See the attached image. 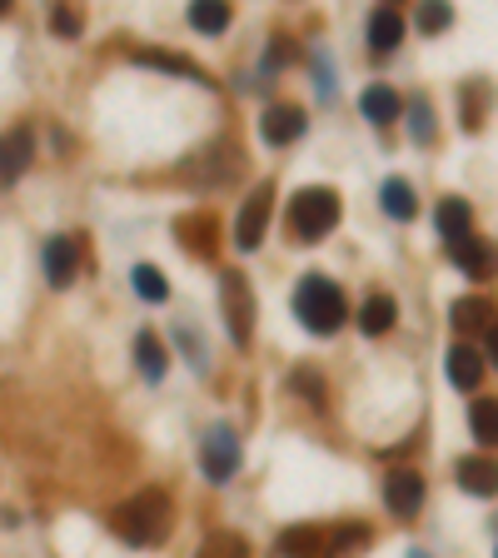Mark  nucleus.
I'll list each match as a JSON object with an SVG mask.
<instances>
[{
  "mask_svg": "<svg viewBox=\"0 0 498 558\" xmlns=\"http://www.w3.org/2000/svg\"><path fill=\"white\" fill-rule=\"evenodd\" d=\"M170 523H175V513H170V494H160V488H140L135 499H125L115 513H110V529L135 548L165 544Z\"/></svg>",
  "mask_w": 498,
  "mask_h": 558,
  "instance_id": "f257e3e1",
  "label": "nucleus"
},
{
  "mask_svg": "<svg viewBox=\"0 0 498 558\" xmlns=\"http://www.w3.org/2000/svg\"><path fill=\"white\" fill-rule=\"evenodd\" d=\"M295 314L314 334H334L345 324V295H339V285H329L324 274H304L295 289Z\"/></svg>",
  "mask_w": 498,
  "mask_h": 558,
  "instance_id": "f03ea898",
  "label": "nucleus"
},
{
  "mask_svg": "<svg viewBox=\"0 0 498 558\" xmlns=\"http://www.w3.org/2000/svg\"><path fill=\"white\" fill-rule=\"evenodd\" d=\"M339 225V195L324 190V185H314V190H299L295 200H289V230H295V239H324L329 230Z\"/></svg>",
  "mask_w": 498,
  "mask_h": 558,
  "instance_id": "7ed1b4c3",
  "label": "nucleus"
},
{
  "mask_svg": "<svg viewBox=\"0 0 498 558\" xmlns=\"http://www.w3.org/2000/svg\"><path fill=\"white\" fill-rule=\"evenodd\" d=\"M200 469H204V479H214V484H225V479L235 474V469H239V439H235V429H210V434H204Z\"/></svg>",
  "mask_w": 498,
  "mask_h": 558,
  "instance_id": "20e7f679",
  "label": "nucleus"
},
{
  "mask_svg": "<svg viewBox=\"0 0 498 558\" xmlns=\"http://www.w3.org/2000/svg\"><path fill=\"white\" fill-rule=\"evenodd\" d=\"M270 190H264V185H260V190H254V195H249V200H245V210H239V225H235V245H239V250H260V245H264V230H270Z\"/></svg>",
  "mask_w": 498,
  "mask_h": 558,
  "instance_id": "39448f33",
  "label": "nucleus"
},
{
  "mask_svg": "<svg viewBox=\"0 0 498 558\" xmlns=\"http://www.w3.org/2000/svg\"><path fill=\"white\" fill-rule=\"evenodd\" d=\"M384 504H389V513H399V519L419 513V504H424V474H419V469H394V474L384 479Z\"/></svg>",
  "mask_w": 498,
  "mask_h": 558,
  "instance_id": "423d86ee",
  "label": "nucleus"
},
{
  "mask_svg": "<svg viewBox=\"0 0 498 558\" xmlns=\"http://www.w3.org/2000/svg\"><path fill=\"white\" fill-rule=\"evenodd\" d=\"M220 295H225L229 334H235V345L245 349V345H249V324H254V309H249V285H245V274H225Z\"/></svg>",
  "mask_w": 498,
  "mask_h": 558,
  "instance_id": "0eeeda50",
  "label": "nucleus"
},
{
  "mask_svg": "<svg viewBox=\"0 0 498 558\" xmlns=\"http://www.w3.org/2000/svg\"><path fill=\"white\" fill-rule=\"evenodd\" d=\"M453 479H459L474 499H494L498 494V459H484V454H469V459H459V469H453Z\"/></svg>",
  "mask_w": 498,
  "mask_h": 558,
  "instance_id": "6e6552de",
  "label": "nucleus"
},
{
  "mask_svg": "<svg viewBox=\"0 0 498 558\" xmlns=\"http://www.w3.org/2000/svg\"><path fill=\"white\" fill-rule=\"evenodd\" d=\"M449 324L459 334H488V330H498V314H494V305H488V299L469 295V299H453V305H449Z\"/></svg>",
  "mask_w": 498,
  "mask_h": 558,
  "instance_id": "1a4fd4ad",
  "label": "nucleus"
},
{
  "mask_svg": "<svg viewBox=\"0 0 498 558\" xmlns=\"http://www.w3.org/2000/svg\"><path fill=\"white\" fill-rule=\"evenodd\" d=\"M304 110L299 106H270L264 110V120H260V131H264V140L270 145H295L299 135H304Z\"/></svg>",
  "mask_w": 498,
  "mask_h": 558,
  "instance_id": "9d476101",
  "label": "nucleus"
},
{
  "mask_svg": "<svg viewBox=\"0 0 498 558\" xmlns=\"http://www.w3.org/2000/svg\"><path fill=\"white\" fill-rule=\"evenodd\" d=\"M449 260L459 264L463 274H474V280H484V274H494L498 250H494V245H488V239L469 235V239H459V245H449Z\"/></svg>",
  "mask_w": 498,
  "mask_h": 558,
  "instance_id": "9b49d317",
  "label": "nucleus"
},
{
  "mask_svg": "<svg viewBox=\"0 0 498 558\" xmlns=\"http://www.w3.org/2000/svg\"><path fill=\"white\" fill-rule=\"evenodd\" d=\"M75 270H80V250H75V239H65V235L46 239V280L50 285L65 289L75 280Z\"/></svg>",
  "mask_w": 498,
  "mask_h": 558,
  "instance_id": "f8f14e48",
  "label": "nucleus"
},
{
  "mask_svg": "<svg viewBox=\"0 0 498 558\" xmlns=\"http://www.w3.org/2000/svg\"><path fill=\"white\" fill-rule=\"evenodd\" d=\"M25 165H30V131L0 135V190H5V185H15Z\"/></svg>",
  "mask_w": 498,
  "mask_h": 558,
  "instance_id": "ddd939ff",
  "label": "nucleus"
},
{
  "mask_svg": "<svg viewBox=\"0 0 498 558\" xmlns=\"http://www.w3.org/2000/svg\"><path fill=\"white\" fill-rule=\"evenodd\" d=\"M399 40H403V21H399L394 5H384V11L369 15V50H374V55H394Z\"/></svg>",
  "mask_w": 498,
  "mask_h": 558,
  "instance_id": "4468645a",
  "label": "nucleus"
},
{
  "mask_svg": "<svg viewBox=\"0 0 498 558\" xmlns=\"http://www.w3.org/2000/svg\"><path fill=\"white\" fill-rule=\"evenodd\" d=\"M444 364H449V384H453V389H478V380H484V355H478V349H469V345H453Z\"/></svg>",
  "mask_w": 498,
  "mask_h": 558,
  "instance_id": "2eb2a0df",
  "label": "nucleus"
},
{
  "mask_svg": "<svg viewBox=\"0 0 498 558\" xmlns=\"http://www.w3.org/2000/svg\"><path fill=\"white\" fill-rule=\"evenodd\" d=\"M439 235L449 239V245H459V239H469V225H474V210H469V200H459V195H449V200H439Z\"/></svg>",
  "mask_w": 498,
  "mask_h": 558,
  "instance_id": "dca6fc26",
  "label": "nucleus"
},
{
  "mask_svg": "<svg viewBox=\"0 0 498 558\" xmlns=\"http://www.w3.org/2000/svg\"><path fill=\"white\" fill-rule=\"evenodd\" d=\"M359 110H364L369 125H389V120H399V96H394L389 85H369L364 96H359Z\"/></svg>",
  "mask_w": 498,
  "mask_h": 558,
  "instance_id": "f3484780",
  "label": "nucleus"
},
{
  "mask_svg": "<svg viewBox=\"0 0 498 558\" xmlns=\"http://www.w3.org/2000/svg\"><path fill=\"white\" fill-rule=\"evenodd\" d=\"M394 320H399V305H394L389 295L364 299V309H359V330H364V334H389Z\"/></svg>",
  "mask_w": 498,
  "mask_h": 558,
  "instance_id": "a211bd4d",
  "label": "nucleus"
},
{
  "mask_svg": "<svg viewBox=\"0 0 498 558\" xmlns=\"http://www.w3.org/2000/svg\"><path fill=\"white\" fill-rule=\"evenodd\" d=\"M379 204L394 214V220H414V210H419V200H414V190H409V179H384V190H379Z\"/></svg>",
  "mask_w": 498,
  "mask_h": 558,
  "instance_id": "6ab92c4d",
  "label": "nucleus"
},
{
  "mask_svg": "<svg viewBox=\"0 0 498 558\" xmlns=\"http://www.w3.org/2000/svg\"><path fill=\"white\" fill-rule=\"evenodd\" d=\"M135 364H140V374L145 380H165V349H160V339H154L150 330L140 334V339H135Z\"/></svg>",
  "mask_w": 498,
  "mask_h": 558,
  "instance_id": "aec40b11",
  "label": "nucleus"
},
{
  "mask_svg": "<svg viewBox=\"0 0 498 558\" xmlns=\"http://www.w3.org/2000/svg\"><path fill=\"white\" fill-rule=\"evenodd\" d=\"M190 25L200 30V36H220L229 25V5H220V0H195L190 5Z\"/></svg>",
  "mask_w": 498,
  "mask_h": 558,
  "instance_id": "412c9836",
  "label": "nucleus"
},
{
  "mask_svg": "<svg viewBox=\"0 0 498 558\" xmlns=\"http://www.w3.org/2000/svg\"><path fill=\"white\" fill-rule=\"evenodd\" d=\"M469 429H474L478 444H498V399H478L469 409Z\"/></svg>",
  "mask_w": 498,
  "mask_h": 558,
  "instance_id": "4be33fe9",
  "label": "nucleus"
},
{
  "mask_svg": "<svg viewBox=\"0 0 498 558\" xmlns=\"http://www.w3.org/2000/svg\"><path fill=\"white\" fill-rule=\"evenodd\" d=\"M130 285H135V295H140V299H150V305H160V299L170 295L165 274L154 270V264H135V270H130Z\"/></svg>",
  "mask_w": 498,
  "mask_h": 558,
  "instance_id": "5701e85b",
  "label": "nucleus"
},
{
  "mask_svg": "<svg viewBox=\"0 0 498 558\" xmlns=\"http://www.w3.org/2000/svg\"><path fill=\"white\" fill-rule=\"evenodd\" d=\"M245 554H249V548L239 544L235 534H220V538H210V544L200 548V558H245Z\"/></svg>",
  "mask_w": 498,
  "mask_h": 558,
  "instance_id": "b1692460",
  "label": "nucleus"
},
{
  "mask_svg": "<svg viewBox=\"0 0 498 558\" xmlns=\"http://www.w3.org/2000/svg\"><path fill=\"white\" fill-rule=\"evenodd\" d=\"M449 21H453V11L444 5V0H434V5H424V11H419V30H428V36H434V30H444Z\"/></svg>",
  "mask_w": 498,
  "mask_h": 558,
  "instance_id": "393cba45",
  "label": "nucleus"
},
{
  "mask_svg": "<svg viewBox=\"0 0 498 558\" xmlns=\"http://www.w3.org/2000/svg\"><path fill=\"white\" fill-rule=\"evenodd\" d=\"M409 120H414V125H409V131H414V140H434V115H428V106H424V100H419V106L414 110H409Z\"/></svg>",
  "mask_w": 498,
  "mask_h": 558,
  "instance_id": "a878e982",
  "label": "nucleus"
},
{
  "mask_svg": "<svg viewBox=\"0 0 498 558\" xmlns=\"http://www.w3.org/2000/svg\"><path fill=\"white\" fill-rule=\"evenodd\" d=\"M50 30H55V36H80V15H75V11H55V15H50Z\"/></svg>",
  "mask_w": 498,
  "mask_h": 558,
  "instance_id": "bb28decb",
  "label": "nucleus"
},
{
  "mask_svg": "<svg viewBox=\"0 0 498 558\" xmlns=\"http://www.w3.org/2000/svg\"><path fill=\"white\" fill-rule=\"evenodd\" d=\"M488 359L498 364V330H488Z\"/></svg>",
  "mask_w": 498,
  "mask_h": 558,
  "instance_id": "cd10ccee",
  "label": "nucleus"
},
{
  "mask_svg": "<svg viewBox=\"0 0 498 558\" xmlns=\"http://www.w3.org/2000/svg\"><path fill=\"white\" fill-rule=\"evenodd\" d=\"M409 558H424V554H409Z\"/></svg>",
  "mask_w": 498,
  "mask_h": 558,
  "instance_id": "c85d7f7f",
  "label": "nucleus"
},
{
  "mask_svg": "<svg viewBox=\"0 0 498 558\" xmlns=\"http://www.w3.org/2000/svg\"><path fill=\"white\" fill-rule=\"evenodd\" d=\"M0 11H5V0H0Z\"/></svg>",
  "mask_w": 498,
  "mask_h": 558,
  "instance_id": "c756f323",
  "label": "nucleus"
}]
</instances>
